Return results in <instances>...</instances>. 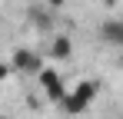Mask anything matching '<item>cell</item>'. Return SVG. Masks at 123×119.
I'll return each instance as SVG.
<instances>
[{"instance_id": "6da1fadb", "label": "cell", "mask_w": 123, "mask_h": 119, "mask_svg": "<svg viewBox=\"0 0 123 119\" xmlns=\"http://www.w3.org/2000/svg\"><path fill=\"white\" fill-rule=\"evenodd\" d=\"M97 93H100V83H97V79H83L73 93H67V99L60 103V109L67 116H80V113L90 109V103L97 99Z\"/></svg>"}, {"instance_id": "7a4b0ae2", "label": "cell", "mask_w": 123, "mask_h": 119, "mask_svg": "<svg viewBox=\"0 0 123 119\" xmlns=\"http://www.w3.org/2000/svg\"><path fill=\"white\" fill-rule=\"evenodd\" d=\"M37 83H40L43 96L50 99V103H57V106H60L63 99H67V86H63V76L57 73V70L43 66V70H40V76H37Z\"/></svg>"}, {"instance_id": "3957f363", "label": "cell", "mask_w": 123, "mask_h": 119, "mask_svg": "<svg viewBox=\"0 0 123 119\" xmlns=\"http://www.w3.org/2000/svg\"><path fill=\"white\" fill-rule=\"evenodd\" d=\"M10 66H13V70H20V73H30V76H40L43 60H40V53H37V50H27V46H20V50H13Z\"/></svg>"}, {"instance_id": "277c9868", "label": "cell", "mask_w": 123, "mask_h": 119, "mask_svg": "<svg viewBox=\"0 0 123 119\" xmlns=\"http://www.w3.org/2000/svg\"><path fill=\"white\" fill-rule=\"evenodd\" d=\"M100 40L113 43V46H123V20H106L100 27Z\"/></svg>"}, {"instance_id": "5b68a950", "label": "cell", "mask_w": 123, "mask_h": 119, "mask_svg": "<svg viewBox=\"0 0 123 119\" xmlns=\"http://www.w3.org/2000/svg\"><path fill=\"white\" fill-rule=\"evenodd\" d=\"M50 56H53V60H70V56H73V43H70V37L57 33V37L50 40Z\"/></svg>"}, {"instance_id": "8992f818", "label": "cell", "mask_w": 123, "mask_h": 119, "mask_svg": "<svg viewBox=\"0 0 123 119\" xmlns=\"http://www.w3.org/2000/svg\"><path fill=\"white\" fill-rule=\"evenodd\" d=\"M50 13H53L50 7H47V10H40V7H33V10H30V20H33L37 27H43V30H47V27L53 23V17H50Z\"/></svg>"}, {"instance_id": "52a82bcc", "label": "cell", "mask_w": 123, "mask_h": 119, "mask_svg": "<svg viewBox=\"0 0 123 119\" xmlns=\"http://www.w3.org/2000/svg\"><path fill=\"white\" fill-rule=\"evenodd\" d=\"M63 3H67V0H47V7H50V10H57V7H63Z\"/></svg>"}, {"instance_id": "ba28073f", "label": "cell", "mask_w": 123, "mask_h": 119, "mask_svg": "<svg viewBox=\"0 0 123 119\" xmlns=\"http://www.w3.org/2000/svg\"><path fill=\"white\" fill-rule=\"evenodd\" d=\"M120 66H123V56H120Z\"/></svg>"}]
</instances>
